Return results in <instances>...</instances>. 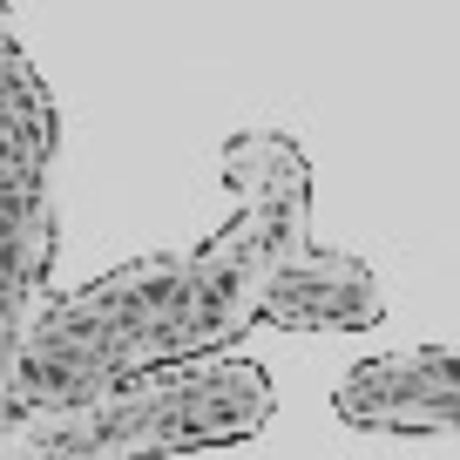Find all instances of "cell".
Instances as JSON below:
<instances>
[{"mask_svg":"<svg viewBox=\"0 0 460 460\" xmlns=\"http://www.w3.org/2000/svg\"><path fill=\"white\" fill-rule=\"evenodd\" d=\"M379 318V278L352 251H318L312 237H291L278 251L258 298V325L278 332H366Z\"/></svg>","mask_w":460,"mask_h":460,"instance_id":"obj_3","label":"cell"},{"mask_svg":"<svg viewBox=\"0 0 460 460\" xmlns=\"http://www.w3.org/2000/svg\"><path fill=\"white\" fill-rule=\"evenodd\" d=\"M339 420L366 433H454L460 420V359L447 345L366 359L339 386Z\"/></svg>","mask_w":460,"mask_h":460,"instance_id":"obj_4","label":"cell"},{"mask_svg":"<svg viewBox=\"0 0 460 460\" xmlns=\"http://www.w3.org/2000/svg\"><path fill=\"white\" fill-rule=\"evenodd\" d=\"M264 420H271V379L251 359L203 352L149 366L75 413H41L14 440L28 447V460H163L217 440H251Z\"/></svg>","mask_w":460,"mask_h":460,"instance_id":"obj_1","label":"cell"},{"mask_svg":"<svg viewBox=\"0 0 460 460\" xmlns=\"http://www.w3.org/2000/svg\"><path fill=\"white\" fill-rule=\"evenodd\" d=\"M224 183L237 190V217L217 230L203 251H190V298H183V332H176V359L224 352L258 325V298L271 278L278 251L305 237V197L312 170L291 136L251 129L224 143Z\"/></svg>","mask_w":460,"mask_h":460,"instance_id":"obj_2","label":"cell"}]
</instances>
